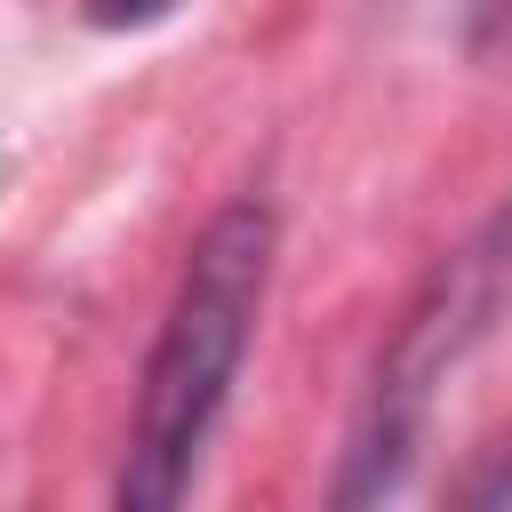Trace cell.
Instances as JSON below:
<instances>
[{
    "instance_id": "1",
    "label": "cell",
    "mask_w": 512,
    "mask_h": 512,
    "mask_svg": "<svg viewBox=\"0 0 512 512\" xmlns=\"http://www.w3.org/2000/svg\"><path fill=\"white\" fill-rule=\"evenodd\" d=\"M272 248H280V232H272L264 200L216 208L200 224V240L184 248L176 296L144 352V384H136V416H128V448H120V504L160 512L192 488L208 432L248 368L264 288H272Z\"/></svg>"
},
{
    "instance_id": "2",
    "label": "cell",
    "mask_w": 512,
    "mask_h": 512,
    "mask_svg": "<svg viewBox=\"0 0 512 512\" xmlns=\"http://www.w3.org/2000/svg\"><path fill=\"white\" fill-rule=\"evenodd\" d=\"M504 320H512V200L424 272V288L408 296L400 328L384 336V352L368 368V400H360L352 448H344L336 504H376V496H392L408 480L440 392L464 376V360Z\"/></svg>"
},
{
    "instance_id": "3",
    "label": "cell",
    "mask_w": 512,
    "mask_h": 512,
    "mask_svg": "<svg viewBox=\"0 0 512 512\" xmlns=\"http://www.w3.org/2000/svg\"><path fill=\"white\" fill-rule=\"evenodd\" d=\"M456 504H480V512H512V432L496 448H480V464L456 480Z\"/></svg>"
},
{
    "instance_id": "4",
    "label": "cell",
    "mask_w": 512,
    "mask_h": 512,
    "mask_svg": "<svg viewBox=\"0 0 512 512\" xmlns=\"http://www.w3.org/2000/svg\"><path fill=\"white\" fill-rule=\"evenodd\" d=\"M184 0H80V16L96 24V32H152V24H168Z\"/></svg>"
}]
</instances>
